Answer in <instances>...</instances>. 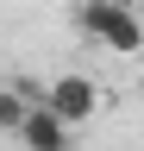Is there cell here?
<instances>
[{
  "label": "cell",
  "mask_w": 144,
  "mask_h": 151,
  "mask_svg": "<svg viewBox=\"0 0 144 151\" xmlns=\"http://www.w3.org/2000/svg\"><path fill=\"white\" fill-rule=\"evenodd\" d=\"M75 32L88 44L113 50V57H138L144 50V13L132 0H82L75 6Z\"/></svg>",
  "instance_id": "1"
},
{
  "label": "cell",
  "mask_w": 144,
  "mask_h": 151,
  "mask_svg": "<svg viewBox=\"0 0 144 151\" xmlns=\"http://www.w3.org/2000/svg\"><path fill=\"white\" fill-rule=\"evenodd\" d=\"M100 101H106L100 82H94V76H82V69H63V76H50V82H44V107H57L75 132L100 113Z\"/></svg>",
  "instance_id": "2"
},
{
  "label": "cell",
  "mask_w": 144,
  "mask_h": 151,
  "mask_svg": "<svg viewBox=\"0 0 144 151\" xmlns=\"http://www.w3.org/2000/svg\"><path fill=\"white\" fill-rule=\"evenodd\" d=\"M13 145L19 151H75V126L63 120L57 107H25V120H19V132H13Z\"/></svg>",
  "instance_id": "3"
},
{
  "label": "cell",
  "mask_w": 144,
  "mask_h": 151,
  "mask_svg": "<svg viewBox=\"0 0 144 151\" xmlns=\"http://www.w3.org/2000/svg\"><path fill=\"white\" fill-rule=\"evenodd\" d=\"M25 94L13 88V82H0V139H13V132H19V120H25Z\"/></svg>",
  "instance_id": "4"
}]
</instances>
